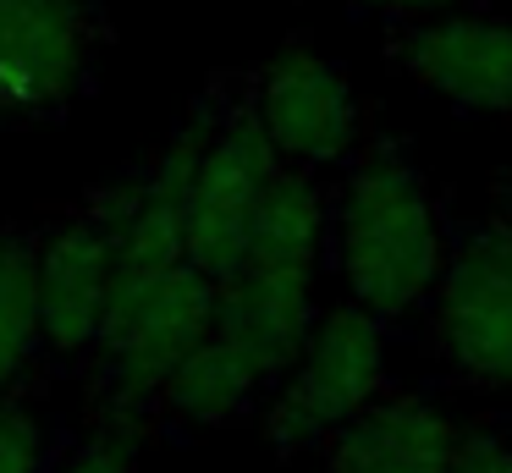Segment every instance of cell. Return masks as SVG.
Wrapping results in <instances>:
<instances>
[{"instance_id":"obj_12","label":"cell","mask_w":512,"mask_h":473,"mask_svg":"<svg viewBox=\"0 0 512 473\" xmlns=\"http://www.w3.org/2000/svg\"><path fill=\"white\" fill-rule=\"evenodd\" d=\"M270 396V380L210 330L193 347V358L171 374V385L155 402V435H199V429H226L248 418Z\"/></svg>"},{"instance_id":"obj_9","label":"cell","mask_w":512,"mask_h":473,"mask_svg":"<svg viewBox=\"0 0 512 473\" xmlns=\"http://www.w3.org/2000/svg\"><path fill=\"white\" fill-rule=\"evenodd\" d=\"M386 61L468 116H512V22L479 11L391 17Z\"/></svg>"},{"instance_id":"obj_4","label":"cell","mask_w":512,"mask_h":473,"mask_svg":"<svg viewBox=\"0 0 512 473\" xmlns=\"http://www.w3.org/2000/svg\"><path fill=\"white\" fill-rule=\"evenodd\" d=\"M430 352L463 391H512V220L490 209L446 242L435 297L424 308Z\"/></svg>"},{"instance_id":"obj_10","label":"cell","mask_w":512,"mask_h":473,"mask_svg":"<svg viewBox=\"0 0 512 473\" xmlns=\"http://www.w3.org/2000/svg\"><path fill=\"white\" fill-rule=\"evenodd\" d=\"M314 281L320 264L309 259H276V253H248L215 297V336L232 341L248 363L276 391L287 369L298 363L303 341L314 330Z\"/></svg>"},{"instance_id":"obj_5","label":"cell","mask_w":512,"mask_h":473,"mask_svg":"<svg viewBox=\"0 0 512 473\" xmlns=\"http://www.w3.org/2000/svg\"><path fill=\"white\" fill-rule=\"evenodd\" d=\"M133 187L138 165L89 187L67 215L45 220L39 231V325H45V363L56 369H83L105 330Z\"/></svg>"},{"instance_id":"obj_15","label":"cell","mask_w":512,"mask_h":473,"mask_svg":"<svg viewBox=\"0 0 512 473\" xmlns=\"http://www.w3.org/2000/svg\"><path fill=\"white\" fill-rule=\"evenodd\" d=\"M138 451H144V435H138V429L89 418V429L61 446V457L50 473H138Z\"/></svg>"},{"instance_id":"obj_11","label":"cell","mask_w":512,"mask_h":473,"mask_svg":"<svg viewBox=\"0 0 512 473\" xmlns=\"http://www.w3.org/2000/svg\"><path fill=\"white\" fill-rule=\"evenodd\" d=\"M463 435L441 407L413 391H386L358 407L342 429H331L320 446L325 473H452Z\"/></svg>"},{"instance_id":"obj_6","label":"cell","mask_w":512,"mask_h":473,"mask_svg":"<svg viewBox=\"0 0 512 473\" xmlns=\"http://www.w3.org/2000/svg\"><path fill=\"white\" fill-rule=\"evenodd\" d=\"M111 44L100 0H0V132L61 121Z\"/></svg>"},{"instance_id":"obj_3","label":"cell","mask_w":512,"mask_h":473,"mask_svg":"<svg viewBox=\"0 0 512 473\" xmlns=\"http://www.w3.org/2000/svg\"><path fill=\"white\" fill-rule=\"evenodd\" d=\"M215 297L221 286L193 264H177L160 281L111 297L105 330L83 363L89 418L127 424L144 440L155 435V402L171 374L193 358V347L215 330Z\"/></svg>"},{"instance_id":"obj_1","label":"cell","mask_w":512,"mask_h":473,"mask_svg":"<svg viewBox=\"0 0 512 473\" xmlns=\"http://www.w3.org/2000/svg\"><path fill=\"white\" fill-rule=\"evenodd\" d=\"M446 242H452V226L441 215L430 176L408 160L397 138L369 132L331 193L325 259L336 264L347 297L380 325L424 314L441 281Z\"/></svg>"},{"instance_id":"obj_17","label":"cell","mask_w":512,"mask_h":473,"mask_svg":"<svg viewBox=\"0 0 512 473\" xmlns=\"http://www.w3.org/2000/svg\"><path fill=\"white\" fill-rule=\"evenodd\" d=\"M369 11H391V17H441V11H468L474 0H353Z\"/></svg>"},{"instance_id":"obj_14","label":"cell","mask_w":512,"mask_h":473,"mask_svg":"<svg viewBox=\"0 0 512 473\" xmlns=\"http://www.w3.org/2000/svg\"><path fill=\"white\" fill-rule=\"evenodd\" d=\"M67 440L50 435L34 396H0V473H50Z\"/></svg>"},{"instance_id":"obj_16","label":"cell","mask_w":512,"mask_h":473,"mask_svg":"<svg viewBox=\"0 0 512 473\" xmlns=\"http://www.w3.org/2000/svg\"><path fill=\"white\" fill-rule=\"evenodd\" d=\"M452 473H512V435H501V429H490V424L468 429Z\"/></svg>"},{"instance_id":"obj_8","label":"cell","mask_w":512,"mask_h":473,"mask_svg":"<svg viewBox=\"0 0 512 473\" xmlns=\"http://www.w3.org/2000/svg\"><path fill=\"white\" fill-rule=\"evenodd\" d=\"M254 110L281 165L298 171H342L364 149V99L347 72L309 39H287L254 72Z\"/></svg>"},{"instance_id":"obj_18","label":"cell","mask_w":512,"mask_h":473,"mask_svg":"<svg viewBox=\"0 0 512 473\" xmlns=\"http://www.w3.org/2000/svg\"><path fill=\"white\" fill-rule=\"evenodd\" d=\"M496 215H507V220H512V171H501V176H496Z\"/></svg>"},{"instance_id":"obj_7","label":"cell","mask_w":512,"mask_h":473,"mask_svg":"<svg viewBox=\"0 0 512 473\" xmlns=\"http://www.w3.org/2000/svg\"><path fill=\"white\" fill-rule=\"evenodd\" d=\"M386 391V325L358 303L325 308L303 341L298 363L265 402V435L281 457L320 451L358 407Z\"/></svg>"},{"instance_id":"obj_2","label":"cell","mask_w":512,"mask_h":473,"mask_svg":"<svg viewBox=\"0 0 512 473\" xmlns=\"http://www.w3.org/2000/svg\"><path fill=\"white\" fill-rule=\"evenodd\" d=\"M160 154L182 176L188 264L221 286L248 259L259 204L281 171V154L254 110V72H215Z\"/></svg>"},{"instance_id":"obj_13","label":"cell","mask_w":512,"mask_h":473,"mask_svg":"<svg viewBox=\"0 0 512 473\" xmlns=\"http://www.w3.org/2000/svg\"><path fill=\"white\" fill-rule=\"evenodd\" d=\"M39 220H0V396L28 391L45 363L39 325Z\"/></svg>"}]
</instances>
